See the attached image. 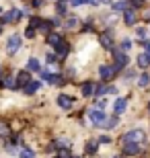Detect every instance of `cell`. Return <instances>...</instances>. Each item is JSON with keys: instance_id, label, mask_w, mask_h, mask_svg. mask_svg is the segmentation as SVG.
<instances>
[{"instance_id": "6da1fadb", "label": "cell", "mask_w": 150, "mask_h": 158, "mask_svg": "<svg viewBox=\"0 0 150 158\" xmlns=\"http://www.w3.org/2000/svg\"><path fill=\"white\" fill-rule=\"evenodd\" d=\"M88 119H91L95 125H103V123L107 121V113L101 111V109H91V111H88Z\"/></svg>"}, {"instance_id": "7a4b0ae2", "label": "cell", "mask_w": 150, "mask_h": 158, "mask_svg": "<svg viewBox=\"0 0 150 158\" xmlns=\"http://www.w3.org/2000/svg\"><path fill=\"white\" fill-rule=\"evenodd\" d=\"M123 142H144V134L140 131V129H132V131H127L126 135H123Z\"/></svg>"}, {"instance_id": "3957f363", "label": "cell", "mask_w": 150, "mask_h": 158, "mask_svg": "<svg viewBox=\"0 0 150 158\" xmlns=\"http://www.w3.org/2000/svg\"><path fill=\"white\" fill-rule=\"evenodd\" d=\"M19 19H21V10L19 8H12V10H8L2 17V23H17Z\"/></svg>"}, {"instance_id": "277c9868", "label": "cell", "mask_w": 150, "mask_h": 158, "mask_svg": "<svg viewBox=\"0 0 150 158\" xmlns=\"http://www.w3.org/2000/svg\"><path fill=\"white\" fill-rule=\"evenodd\" d=\"M99 74H101V78H103V80H111V78H113V74H115V68H111L109 64H105V66H101V68H99Z\"/></svg>"}, {"instance_id": "5b68a950", "label": "cell", "mask_w": 150, "mask_h": 158, "mask_svg": "<svg viewBox=\"0 0 150 158\" xmlns=\"http://www.w3.org/2000/svg\"><path fill=\"white\" fill-rule=\"evenodd\" d=\"M6 47H8V52H11V53H15L19 47H21V37H19V35H11V37H8Z\"/></svg>"}, {"instance_id": "8992f818", "label": "cell", "mask_w": 150, "mask_h": 158, "mask_svg": "<svg viewBox=\"0 0 150 158\" xmlns=\"http://www.w3.org/2000/svg\"><path fill=\"white\" fill-rule=\"evenodd\" d=\"M126 146H123V152L130 154V156H136V154H140V146L136 144V142H123Z\"/></svg>"}, {"instance_id": "52a82bcc", "label": "cell", "mask_w": 150, "mask_h": 158, "mask_svg": "<svg viewBox=\"0 0 150 158\" xmlns=\"http://www.w3.org/2000/svg\"><path fill=\"white\" fill-rule=\"evenodd\" d=\"M41 78H43V80H47L49 82V84H64V78L62 76H54V74H49V72H41Z\"/></svg>"}, {"instance_id": "ba28073f", "label": "cell", "mask_w": 150, "mask_h": 158, "mask_svg": "<svg viewBox=\"0 0 150 158\" xmlns=\"http://www.w3.org/2000/svg\"><path fill=\"white\" fill-rule=\"evenodd\" d=\"M72 103H74V101H72V97H70V94H60V97H58V105L62 107V109H70V107H72Z\"/></svg>"}, {"instance_id": "9c48e42d", "label": "cell", "mask_w": 150, "mask_h": 158, "mask_svg": "<svg viewBox=\"0 0 150 158\" xmlns=\"http://www.w3.org/2000/svg\"><path fill=\"white\" fill-rule=\"evenodd\" d=\"M113 53H115V70H119V68H123L127 64V56L119 52H113Z\"/></svg>"}, {"instance_id": "30bf717a", "label": "cell", "mask_w": 150, "mask_h": 158, "mask_svg": "<svg viewBox=\"0 0 150 158\" xmlns=\"http://www.w3.org/2000/svg\"><path fill=\"white\" fill-rule=\"evenodd\" d=\"M126 107H127V101L119 97V99L115 101V105H113V109H115V115H121V113L126 111Z\"/></svg>"}, {"instance_id": "8fae6325", "label": "cell", "mask_w": 150, "mask_h": 158, "mask_svg": "<svg viewBox=\"0 0 150 158\" xmlns=\"http://www.w3.org/2000/svg\"><path fill=\"white\" fill-rule=\"evenodd\" d=\"M27 82H31V76H29V72H27V70H21V72H19V76H17V84H21V86H25Z\"/></svg>"}, {"instance_id": "7c38bea8", "label": "cell", "mask_w": 150, "mask_h": 158, "mask_svg": "<svg viewBox=\"0 0 150 158\" xmlns=\"http://www.w3.org/2000/svg\"><path fill=\"white\" fill-rule=\"evenodd\" d=\"M39 80H33V82H27V84H25V93L27 94H33L35 90H39Z\"/></svg>"}, {"instance_id": "4fadbf2b", "label": "cell", "mask_w": 150, "mask_h": 158, "mask_svg": "<svg viewBox=\"0 0 150 158\" xmlns=\"http://www.w3.org/2000/svg\"><path fill=\"white\" fill-rule=\"evenodd\" d=\"M138 66L140 68H148L150 66V56L148 53H140L138 56Z\"/></svg>"}, {"instance_id": "5bb4252c", "label": "cell", "mask_w": 150, "mask_h": 158, "mask_svg": "<svg viewBox=\"0 0 150 158\" xmlns=\"http://www.w3.org/2000/svg\"><path fill=\"white\" fill-rule=\"evenodd\" d=\"M92 93H95L92 82H84V84H82V94H84V97H92Z\"/></svg>"}, {"instance_id": "9a60e30c", "label": "cell", "mask_w": 150, "mask_h": 158, "mask_svg": "<svg viewBox=\"0 0 150 158\" xmlns=\"http://www.w3.org/2000/svg\"><path fill=\"white\" fill-rule=\"evenodd\" d=\"M60 41H62V35H58V33H49L47 35V43L49 45H58Z\"/></svg>"}, {"instance_id": "2e32d148", "label": "cell", "mask_w": 150, "mask_h": 158, "mask_svg": "<svg viewBox=\"0 0 150 158\" xmlns=\"http://www.w3.org/2000/svg\"><path fill=\"white\" fill-rule=\"evenodd\" d=\"M27 68H29L31 72H39V70H41V66H39V62H37V60H35V58H31L29 62H27Z\"/></svg>"}, {"instance_id": "e0dca14e", "label": "cell", "mask_w": 150, "mask_h": 158, "mask_svg": "<svg viewBox=\"0 0 150 158\" xmlns=\"http://www.w3.org/2000/svg\"><path fill=\"white\" fill-rule=\"evenodd\" d=\"M123 21H126V25H134V23H136V12H134V10H126Z\"/></svg>"}, {"instance_id": "ac0fdd59", "label": "cell", "mask_w": 150, "mask_h": 158, "mask_svg": "<svg viewBox=\"0 0 150 158\" xmlns=\"http://www.w3.org/2000/svg\"><path fill=\"white\" fill-rule=\"evenodd\" d=\"M56 52H58L60 56H66V53H68V43H66V41H60L58 45H56Z\"/></svg>"}, {"instance_id": "d6986e66", "label": "cell", "mask_w": 150, "mask_h": 158, "mask_svg": "<svg viewBox=\"0 0 150 158\" xmlns=\"http://www.w3.org/2000/svg\"><path fill=\"white\" fill-rule=\"evenodd\" d=\"M2 84H4L6 88H17V86H19V84H17V80H15V78H11V76H6Z\"/></svg>"}, {"instance_id": "ffe728a7", "label": "cell", "mask_w": 150, "mask_h": 158, "mask_svg": "<svg viewBox=\"0 0 150 158\" xmlns=\"http://www.w3.org/2000/svg\"><path fill=\"white\" fill-rule=\"evenodd\" d=\"M8 134H11V129H8V125H6L4 121H0V138H6Z\"/></svg>"}, {"instance_id": "44dd1931", "label": "cell", "mask_w": 150, "mask_h": 158, "mask_svg": "<svg viewBox=\"0 0 150 158\" xmlns=\"http://www.w3.org/2000/svg\"><path fill=\"white\" fill-rule=\"evenodd\" d=\"M21 158H35V152L29 150V148H23V150H21Z\"/></svg>"}, {"instance_id": "7402d4cb", "label": "cell", "mask_w": 150, "mask_h": 158, "mask_svg": "<svg viewBox=\"0 0 150 158\" xmlns=\"http://www.w3.org/2000/svg\"><path fill=\"white\" fill-rule=\"evenodd\" d=\"M138 82H140V86H148V82H150V76H148V74H142V76L138 78Z\"/></svg>"}, {"instance_id": "603a6c76", "label": "cell", "mask_w": 150, "mask_h": 158, "mask_svg": "<svg viewBox=\"0 0 150 158\" xmlns=\"http://www.w3.org/2000/svg\"><path fill=\"white\" fill-rule=\"evenodd\" d=\"M126 6H127V2H126V0H121V2H115V4H113V8H115V10H123Z\"/></svg>"}, {"instance_id": "cb8c5ba5", "label": "cell", "mask_w": 150, "mask_h": 158, "mask_svg": "<svg viewBox=\"0 0 150 158\" xmlns=\"http://www.w3.org/2000/svg\"><path fill=\"white\" fill-rule=\"evenodd\" d=\"M95 152H97V144H92V142L87 144V154H95Z\"/></svg>"}, {"instance_id": "d4e9b609", "label": "cell", "mask_w": 150, "mask_h": 158, "mask_svg": "<svg viewBox=\"0 0 150 158\" xmlns=\"http://www.w3.org/2000/svg\"><path fill=\"white\" fill-rule=\"evenodd\" d=\"M56 8H58V12H66V2H64V0H58Z\"/></svg>"}, {"instance_id": "484cf974", "label": "cell", "mask_w": 150, "mask_h": 158, "mask_svg": "<svg viewBox=\"0 0 150 158\" xmlns=\"http://www.w3.org/2000/svg\"><path fill=\"white\" fill-rule=\"evenodd\" d=\"M39 23H41L39 19L33 17V19H31V23H29V29H35V27H39Z\"/></svg>"}, {"instance_id": "4316f807", "label": "cell", "mask_w": 150, "mask_h": 158, "mask_svg": "<svg viewBox=\"0 0 150 158\" xmlns=\"http://www.w3.org/2000/svg\"><path fill=\"white\" fill-rule=\"evenodd\" d=\"M101 43H103V45H107V47H111V37L109 35H103V37H101Z\"/></svg>"}, {"instance_id": "83f0119b", "label": "cell", "mask_w": 150, "mask_h": 158, "mask_svg": "<svg viewBox=\"0 0 150 158\" xmlns=\"http://www.w3.org/2000/svg\"><path fill=\"white\" fill-rule=\"evenodd\" d=\"M136 35H138V39H144V37H146V29H138V31H136Z\"/></svg>"}, {"instance_id": "f1b7e54d", "label": "cell", "mask_w": 150, "mask_h": 158, "mask_svg": "<svg viewBox=\"0 0 150 158\" xmlns=\"http://www.w3.org/2000/svg\"><path fill=\"white\" fill-rule=\"evenodd\" d=\"M99 142H101V144H109L111 138H109V135H101V138H99Z\"/></svg>"}, {"instance_id": "f546056e", "label": "cell", "mask_w": 150, "mask_h": 158, "mask_svg": "<svg viewBox=\"0 0 150 158\" xmlns=\"http://www.w3.org/2000/svg\"><path fill=\"white\" fill-rule=\"evenodd\" d=\"M121 45H123V49H130V47H132V41H130V39H123V43H121Z\"/></svg>"}, {"instance_id": "4dcf8cb0", "label": "cell", "mask_w": 150, "mask_h": 158, "mask_svg": "<svg viewBox=\"0 0 150 158\" xmlns=\"http://www.w3.org/2000/svg\"><path fill=\"white\" fill-rule=\"evenodd\" d=\"M25 35L29 37V39H31V37H35V29H29V27H27V33H25Z\"/></svg>"}, {"instance_id": "1f68e13d", "label": "cell", "mask_w": 150, "mask_h": 158, "mask_svg": "<svg viewBox=\"0 0 150 158\" xmlns=\"http://www.w3.org/2000/svg\"><path fill=\"white\" fill-rule=\"evenodd\" d=\"M60 158H70V152H68V150H66V148H64L62 152H60Z\"/></svg>"}, {"instance_id": "d6a6232c", "label": "cell", "mask_w": 150, "mask_h": 158, "mask_svg": "<svg viewBox=\"0 0 150 158\" xmlns=\"http://www.w3.org/2000/svg\"><path fill=\"white\" fill-rule=\"evenodd\" d=\"M47 62H49L52 66H56V64H54V62H56V58H54V53H49V56H47Z\"/></svg>"}, {"instance_id": "836d02e7", "label": "cell", "mask_w": 150, "mask_h": 158, "mask_svg": "<svg viewBox=\"0 0 150 158\" xmlns=\"http://www.w3.org/2000/svg\"><path fill=\"white\" fill-rule=\"evenodd\" d=\"M70 2H72V6H80L84 0H70Z\"/></svg>"}, {"instance_id": "e575fe53", "label": "cell", "mask_w": 150, "mask_h": 158, "mask_svg": "<svg viewBox=\"0 0 150 158\" xmlns=\"http://www.w3.org/2000/svg\"><path fill=\"white\" fill-rule=\"evenodd\" d=\"M97 105L101 107V109H105V107H107V101H103V99H101V101H99V103H97Z\"/></svg>"}, {"instance_id": "d590c367", "label": "cell", "mask_w": 150, "mask_h": 158, "mask_svg": "<svg viewBox=\"0 0 150 158\" xmlns=\"http://www.w3.org/2000/svg\"><path fill=\"white\" fill-rule=\"evenodd\" d=\"M43 4V0H33V6H41Z\"/></svg>"}, {"instance_id": "8d00e7d4", "label": "cell", "mask_w": 150, "mask_h": 158, "mask_svg": "<svg viewBox=\"0 0 150 158\" xmlns=\"http://www.w3.org/2000/svg\"><path fill=\"white\" fill-rule=\"evenodd\" d=\"M144 47H146V53L150 56V43H144Z\"/></svg>"}, {"instance_id": "74e56055", "label": "cell", "mask_w": 150, "mask_h": 158, "mask_svg": "<svg viewBox=\"0 0 150 158\" xmlns=\"http://www.w3.org/2000/svg\"><path fill=\"white\" fill-rule=\"evenodd\" d=\"M144 19H146V21H150V12H146V15H144Z\"/></svg>"}, {"instance_id": "f35d334b", "label": "cell", "mask_w": 150, "mask_h": 158, "mask_svg": "<svg viewBox=\"0 0 150 158\" xmlns=\"http://www.w3.org/2000/svg\"><path fill=\"white\" fill-rule=\"evenodd\" d=\"M99 2H105V4H107V2H111V0H99Z\"/></svg>"}, {"instance_id": "ab89813d", "label": "cell", "mask_w": 150, "mask_h": 158, "mask_svg": "<svg viewBox=\"0 0 150 158\" xmlns=\"http://www.w3.org/2000/svg\"><path fill=\"white\" fill-rule=\"evenodd\" d=\"M115 158H121V156H115Z\"/></svg>"}, {"instance_id": "60d3db41", "label": "cell", "mask_w": 150, "mask_h": 158, "mask_svg": "<svg viewBox=\"0 0 150 158\" xmlns=\"http://www.w3.org/2000/svg\"><path fill=\"white\" fill-rule=\"evenodd\" d=\"M70 158H72V156H70ZM74 158H76V156H74Z\"/></svg>"}, {"instance_id": "b9f144b4", "label": "cell", "mask_w": 150, "mask_h": 158, "mask_svg": "<svg viewBox=\"0 0 150 158\" xmlns=\"http://www.w3.org/2000/svg\"><path fill=\"white\" fill-rule=\"evenodd\" d=\"M0 70H2V68H0Z\"/></svg>"}, {"instance_id": "7bdbcfd3", "label": "cell", "mask_w": 150, "mask_h": 158, "mask_svg": "<svg viewBox=\"0 0 150 158\" xmlns=\"http://www.w3.org/2000/svg\"><path fill=\"white\" fill-rule=\"evenodd\" d=\"M0 31H2V29H0Z\"/></svg>"}]
</instances>
